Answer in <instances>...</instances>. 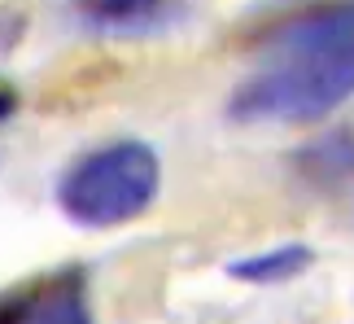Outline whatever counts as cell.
<instances>
[{
	"instance_id": "obj_6",
	"label": "cell",
	"mask_w": 354,
	"mask_h": 324,
	"mask_svg": "<svg viewBox=\"0 0 354 324\" xmlns=\"http://www.w3.org/2000/svg\"><path fill=\"white\" fill-rule=\"evenodd\" d=\"M315 267V250L306 241H284V246L258 250V254H241L227 263V276L245 280V285H284V280L302 276Z\"/></svg>"
},
{
	"instance_id": "obj_3",
	"label": "cell",
	"mask_w": 354,
	"mask_h": 324,
	"mask_svg": "<svg viewBox=\"0 0 354 324\" xmlns=\"http://www.w3.org/2000/svg\"><path fill=\"white\" fill-rule=\"evenodd\" d=\"M79 22L101 35H153L180 22V5H162V0H97V5H79Z\"/></svg>"
},
{
	"instance_id": "obj_7",
	"label": "cell",
	"mask_w": 354,
	"mask_h": 324,
	"mask_svg": "<svg viewBox=\"0 0 354 324\" xmlns=\"http://www.w3.org/2000/svg\"><path fill=\"white\" fill-rule=\"evenodd\" d=\"M31 307H35V285L0 294V324H26L31 320Z\"/></svg>"
},
{
	"instance_id": "obj_5",
	"label": "cell",
	"mask_w": 354,
	"mask_h": 324,
	"mask_svg": "<svg viewBox=\"0 0 354 324\" xmlns=\"http://www.w3.org/2000/svg\"><path fill=\"white\" fill-rule=\"evenodd\" d=\"M26 324H97L88 307V285L84 267H62L53 276L35 280V307Z\"/></svg>"
},
{
	"instance_id": "obj_4",
	"label": "cell",
	"mask_w": 354,
	"mask_h": 324,
	"mask_svg": "<svg viewBox=\"0 0 354 324\" xmlns=\"http://www.w3.org/2000/svg\"><path fill=\"white\" fill-rule=\"evenodd\" d=\"M293 171L310 188H342L354 180V127H328L293 150Z\"/></svg>"
},
{
	"instance_id": "obj_8",
	"label": "cell",
	"mask_w": 354,
	"mask_h": 324,
	"mask_svg": "<svg viewBox=\"0 0 354 324\" xmlns=\"http://www.w3.org/2000/svg\"><path fill=\"white\" fill-rule=\"evenodd\" d=\"M13 110H18V92H13V88H0V123H5Z\"/></svg>"
},
{
	"instance_id": "obj_1",
	"label": "cell",
	"mask_w": 354,
	"mask_h": 324,
	"mask_svg": "<svg viewBox=\"0 0 354 324\" xmlns=\"http://www.w3.org/2000/svg\"><path fill=\"white\" fill-rule=\"evenodd\" d=\"M354 97V9H310L276 31L227 97L236 123H315Z\"/></svg>"
},
{
	"instance_id": "obj_2",
	"label": "cell",
	"mask_w": 354,
	"mask_h": 324,
	"mask_svg": "<svg viewBox=\"0 0 354 324\" xmlns=\"http://www.w3.org/2000/svg\"><path fill=\"white\" fill-rule=\"evenodd\" d=\"M162 193V158L149 141H110L66 162L53 201L79 228H122L158 201Z\"/></svg>"
}]
</instances>
